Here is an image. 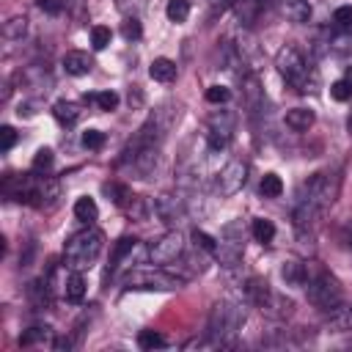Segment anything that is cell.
<instances>
[{
  "instance_id": "25",
  "label": "cell",
  "mask_w": 352,
  "mask_h": 352,
  "mask_svg": "<svg viewBox=\"0 0 352 352\" xmlns=\"http://www.w3.org/2000/svg\"><path fill=\"white\" fill-rule=\"evenodd\" d=\"M264 6H267V0H239V3H236V8H239V22H242V25H253L256 16L264 11Z\"/></svg>"
},
{
  "instance_id": "15",
  "label": "cell",
  "mask_w": 352,
  "mask_h": 352,
  "mask_svg": "<svg viewBox=\"0 0 352 352\" xmlns=\"http://www.w3.org/2000/svg\"><path fill=\"white\" fill-rule=\"evenodd\" d=\"M242 292H245V300L250 302V305H256V308H267L270 305V300H272V289H270V283L264 280V278H256V275H250L248 280H245V286H242Z\"/></svg>"
},
{
  "instance_id": "16",
  "label": "cell",
  "mask_w": 352,
  "mask_h": 352,
  "mask_svg": "<svg viewBox=\"0 0 352 352\" xmlns=\"http://www.w3.org/2000/svg\"><path fill=\"white\" fill-rule=\"evenodd\" d=\"M275 8L280 11V16H286L289 22H297V25H305L311 19L308 0H275Z\"/></svg>"
},
{
  "instance_id": "12",
  "label": "cell",
  "mask_w": 352,
  "mask_h": 352,
  "mask_svg": "<svg viewBox=\"0 0 352 352\" xmlns=\"http://www.w3.org/2000/svg\"><path fill=\"white\" fill-rule=\"evenodd\" d=\"M184 280L173 272H162V270H146V272H135L126 278V286H135V289H179Z\"/></svg>"
},
{
  "instance_id": "21",
  "label": "cell",
  "mask_w": 352,
  "mask_h": 352,
  "mask_svg": "<svg viewBox=\"0 0 352 352\" xmlns=\"http://www.w3.org/2000/svg\"><path fill=\"white\" fill-rule=\"evenodd\" d=\"M148 74L157 82H173L176 74H179V69H176V63L170 58H154L151 66H148Z\"/></svg>"
},
{
  "instance_id": "35",
  "label": "cell",
  "mask_w": 352,
  "mask_h": 352,
  "mask_svg": "<svg viewBox=\"0 0 352 352\" xmlns=\"http://www.w3.org/2000/svg\"><path fill=\"white\" fill-rule=\"evenodd\" d=\"M333 25L341 33H352V6H341L333 11Z\"/></svg>"
},
{
  "instance_id": "17",
  "label": "cell",
  "mask_w": 352,
  "mask_h": 352,
  "mask_svg": "<svg viewBox=\"0 0 352 352\" xmlns=\"http://www.w3.org/2000/svg\"><path fill=\"white\" fill-rule=\"evenodd\" d=\"M60 63H63V72L72 74V77H82V74H88L94 69V58L88 52H80V50L66 52Z\"/></svg>"
},
{
  "instance_id": "13",
  "label": "cell",
  "mask_w": 352,
  "mask_h": 352,
  "mask_svg": "<svg viewBox=\"0 0 352 352\" xmlns=\"http://www.w3.org/2000/svg\"><path fill=\"white\" fill-rule=\"evenodd\" d=\"M63 195V187L58 179H44V182H36L33 187V195H30V204L38 206V209H55L58 201Z\"/></svg>"
},
{
  "instance_id": "43",
  "label": "cell",
  "mask_w": 352,
  "mask_h": 352,
  "mask_svg": "<svg viewBox=\"0 0 352 352\" xmlns=\"http://www.w3.org/2000/svg\"><path fill=\"white\" fill-rule=\"evenodd\" d=\"M36 6L44 11V14H52V16H58L60 11H63V0H36Z\"/></svg>"
},
{
  "instance_id": "38",
  "label": "cell",
  "mask_w": 352,
  "mask_h": 352,
  "mask_svg": "<svg viewBox=\"0 0 352 352\" xmlns=\"http://www.w3.org/2000/svg\"><path fill=\"white\" fill-rule=\"evenodd\" d=\"M121 33H124V38H126V41H138V38H140V33H143V28H140L138 16H126V19L121 22Z\"/></svg>"
},
{
  "instance_id": "24",
  "label": "cell",
  "mask_w": 352,
  "mask_h": 352,
  "mask_svg": "<svg viewBox=\"0 0 352 352\" xmlns=\"http://www.w3.org/2000/svg\"><path fill=\"white\" fill-rule=\"evenodd\" d=\"M25 33H28V16L16 14V16H8L3 22V38L6 41H22Z\"/></svg>"
},
{
  "instance_id": "36",
  "label": "cell",
  "mask_w": 352,
  "mask_h": 352,
  "mask_svg": "<svg viewBox=\"0 0 352 352\" xmlns=\"http://www.w3.org/2000/svg\"><path fill=\"white\" fill-rule=\"evenodd\" d=\"M138 344H140V349H160V346H165V338L157 330H140Z\"/></svg>"
},
{
  "instance_id": "44",
  "label": "cell",
  "mask_w": 352,
  "mask_h": 352,
  "mask_svg": "<svg viewBox=\"0 0 352 352\" xmlns=\"http://www.w3.org/2000/svg\"><path fill=\"white\" fill-rule=\"evenodd\" d=\"M346 126H349V132H352V116H349V124H346Z\"/></svg>"
},
{
  "instance_id": "34",
  "label": "cell",
  "mask_w": 352,
  "mask_h": 352,
  "mask_svg": "<svg viewBox=\"0 0 352 352\" xmlns=\"http://www.w3.org/2000/svg\"><path fill=\"white\" fill-rule=\"evenodd\" d=\"M330 96H333L336 102H346V99H352V77H341V80H336V82L330 85Z\"/></svg>"
},
{
  "instance_id": "33",
  "label": "cell",
  "mask_w": 352,
  "mask_h": 352,
  "mask_svg": "<svg viewBox=\"0 0 352 352\" xmlns=\"http://www.w3.org/2000/svg\"><path fill=\"white\" fill-rule=\"evenodd\" d=\"M50 338H52V330L36 324V327H30V330L19 338V344H22V346H30V344H44V341H50Z\"/></svg>"
},
{
  "instance_id": "20",
  "label": "cell",
  "mask_w": 352,
  "mask_h": 352,
  "mask_svg": "<svg viewBox=\"0 0 352 352\" xmlns=\"http://www.w3.org/2000/svg\"><path fill=\"white\" fill-rule=\"evenodd\" d=\"M124 212H126L129 220H135V223H146V220L154 214V204H148V198H143V195H132L129 204L124 206Z\"/></svg>"
},
{
  "instance_id": "1",
  "label": "cell",
  "mask_w": 352,
  "mask_h": 352,
  "mask_svg": "<svg viewBox=\"0 0 352 352\" xmlns=\"http://www.w3.org/2000/svg\"><path fill=\"white\" fill-rule=\"evenodd\" d=\"M338 190H341V176L338 170H316L314 176H308L300 190H297V201H294V223L302 228V226H311L314 220H319L338 198Z\"/></svg>"
},
{
  "instance_id": "3",
  "label": "cell",
  "mask_w": 352,
  "mask_h": 352,
  "mask_svg": "<svg viewBox=\"0 0 352 352\" xmlns=\"http://www.w3.org/2000/svg\"><path fill=\"white\" fill-rule=\"evenodd\" d=\"M102 248H104V234L99 228H82L69 236V242L63 248V261L69 270L82 272L99 258Z\"/></svg>"
},
{
  "instance_id": "39",
  "label": "cell",
  "mask_w": 352,
  "mask_h": 352,
  "mask_svg": "<svg viewBox=\"0 0 352 352\" xmlns=\"http://www.w3.org/2000/svg\"><path fill=\"white\" fill-rule=\"evenodd\" d=\"M192 239H195V248H201V250H206V253H214L217 250V239L214 236H209L206 231H192Z\"/></svg>"
},
{
  "instance_id": "10",
  "label": "cell",
  "mask_w": 352,
  "mask_h": 352,
  "mask_svg": "<svg viewBox=\"0 0 352 352\" xmlns=\"http://www.w3.org/2000/svg\"><path fill=\"white\" fill-rule=\"evenodd\" d=\"M182 253H184V234L179 228H170L160 239H154V245L148 248V261L151 264H173Z\"/></svg>"
},
{
  "instance_id": "14",
  "label": "cell",
  "mask_w": 352,
  "mask_h": 352,
  "mask_svg": "<svg viewBox=\"0 0 352 352\" xmlns=\"http://www.w3.org/2000/svg\"><path fill=\"white\" fill-rule=\"evenodd\" d=\"M242 102H245V110L250 116L261 113V107H264V88H261L256 72H248L242 77Z\"/></svg>"
},
{
  "instance_id": "9",
  "label": "cell",
  "mask_w": 352,
  "mask_h": 352,
  "mask_svg": "<svg viewBox=\"0 0 352 352\" xmlns=\"http://www.w3.org/2000/svg\"><path fill=\"white\" fill-rule=\"evenodd\" d=\"M242 250H245V231L239 223H228L217 239V258L226 264V267H236L239 258H242Z\"/></svg>"
},
{
  "instance_id": "32",
  "label": "cell",
  "mask_w": 352,
  "mask_h": 352,
  "mask_svg": "<svg viewBox=\"0 0 352 352\" xmlns=\"http://www.w3.org/2000/svg\"><path fill=\"white\" fill-rule=\"evenodd\" d=\"M165 16H168L170 22H184V19L190 16V3H187V0H168Z\"/></svg>"
},
{
  "instance_id": "27",
  "label": "cell",
  "mask_w": 352,
  "mask_h": 352,
  "mask_svg": "<svg viewBox=\"0 0 352 352\" xmlns=\"http://www.w3.org/2000/svg\"><path fill=\"white\" fill-rule=\"evenodd\" d=\"M104 192H107L110 201H113L116 206H121V209H124V206L129 204V198H132V190H129L126 184H121V182H107V184H104Z\"/></svg>"
},
{
  "instance_id": "31",
  "label": "cell",
  "mask_w": 352,
  "mask_h": 352,
  "mask_svg": "<svg viewBox=\"0 0 352 352\" xmlns=\"http://www.w3.org/2000/svg\"><path fill=\"white\" fill-rule=\"evenodd\" d=\"M52 148H38L36 151V157H33V165H30V173L33 176H41V173H47L50 168H52Z\"/></svg>"
},
{
  "instance_id": "18",
  "label": "cell",
  "mask_w": 352,
  "mask_h": 352,
  "mask_svg": "<svg viewBox=\"0 0 352 352\" xmlns=\"http://www.w3.org/2000/svg\"><path fill=\"white\" fill-rule=\"evenodd\" d=\"M280 278L286 280V286H305V280H308V264L305 261H297V258H289L280 267Z\"/></svg>"
},
{
  "instance_id": "23",
  "label": "cell",
  "mask_w": 352,
  "mask_h": 352,
  "mask_svg": "<svg viewBox=\"0 0 352 352\" xmlns=\"http://www.w3.org/2000/svg\"><path fill=\"white\" fill-rule=\"evenodd\" d=\"M63 297L69 302H80L85 297V278H82V272L74 270L72 275H66V280H63Z\"/></svg>"
},
{
  "instance_id": "37",
  "label": "cell",
  "mask_w": 352,
  "mask_h": 352,
  "mask_svg": "<svg viewBox=\"0 0 352 352\" xmlns=\"http://www.w3.org/2000/svg\"><path fill=\"white\" fill-rule=\"evenodd\" d=\"M110 38H113L110 28H104V25H94L91 28V47L94 50H104L110 44Z\"/></svg>"
},
{
  "instance_id": "6",
  "label": "cell",
  "mask_w": 352,
  "mask_h": 352,
  "mask_svg": "<svg viewBox=\"0 0 352 352\" xmlns=\"http://www.w3.org/2000/svg\"><path fill=\"white\" fill-rule=\"evenodd\" d=\"M234 126H236V116L231 110H214L206 118V143L209 151H223L231 138H234Z\"/></svg>"
},
{
  "instance_id": "26",
  "label": "cell",
  "mask_w": 352,
  "mask_h": 352,
  "mask_svg": "<svg viewBox=\"0 0 352 352\" xmlns=\"http://www.w3.org/2000/svg\"><path fill=\"white\" fill-rule=\"evenodd\" d=\"M96 214H99V209H96V201H94V198L82 195V198L74 201V217H77V220H82V223H94Z\"/></svg>"
},
{
  "instance_id": "40",
  "label": "cell",
  "mask_w": 352,
  "mask_h": 352,
  "mask_svg": "<svg viewBox=\"0 0 352 352\" xmlns=\"http://www.w3.org/2000/svg\"><path fill=\"white\" fill-rule=\"evenodd\" d=\"M228 96H231V91L226 85H209L206 88V102H212V104H223V102H228Z\"/></svg>"
},
{
  "instance_id": "4",
  "label": "cell",
  "mask_w": 352,
  "mask_h": 352,
  "mask_svg": "<svg viewBox=\"0 0 352 352\" xmlns=\"http://www.w3.org/2000/svg\"><path fill=\"white\" fill-rule=\"evenodd\" d=\"M245 324V308L236 302H214L209 311V324H206V336L212 344H234V336L239 333V327Z\"/></svg>"
},
{
  "instance_id": "41",
  "label": "cell",
  "mask_w": 352,
  "mask_h": 352,
  "mask_svg": "<svg viewBox=\"0 0 352 352\" xmlns=\"http://www.w3.org/2000/svg\"><path fill=\"white\" fill-rule=\"evenodd\" d=\"M16 129L14 126H8V124H3L0 126V151H11L14 148V143H16Z\"/></svg>"
},
{
  "instance_id": "7",
  "label": "cell",
  "mask_w": 352,
  "mask_h": 352,
  "mask_svg": "<svg viewBox=\"0 0 352 352\" xmlns=\"http://www.w3.org/2000/svg\"><path fill=\"white\" fill-rule=\"evenodd\" d=\"M143 258H148V248H143L135 236H121V239L116 242V248H113L107 275H116V272L129 270V267H138Z\"/></svg>"
},
{
  "instance_id": "11",
  "label": "cell",
  "mask_w": 352,
  "mask_h": 352,
  "mask_svg": "<svg viewBox=\"0 0 352 352\" xmlns=\"http://www.w3.org/2000/svg\"><path fill=\"white\" fill-rule=\"evenodd\" d=\"M154 214H157L165 226L176 228V226L187 217V201H184L182 195L162 192V195H157V198H154Z\"/></svg>"
},
{
  "instance_id": "5",
  "label": "cell",
  "mask_w": 352,
  "mask_h": 352,
  "mask_svg": "<svg viewBox=\"0 0 352 352\" xmlns=\"http://www.w3.org/2000/svg\"><path fill=\"white\" fill-rule=\"evenodd\" d=\"M305 289H308V300H311L319 311L333 314V311L344 308V289H341V283H338L330 272H324V270H319V267H314V264H308Z\"/></svg>"
},
{
  "instance_id": "22",
  "label": "cell",
  "mask_w": 352,
  "mask_h": 352,
  "mask_svg": "<svg viewBox=\"0 0 352 352\" xmlns=\"http://www.w3.org/2000/svg\"><path fill=\"white\" fill-rule=\"evenodd\" d=\"M52 116H55L58 124L74 126V124L80 121V107H77L74 102H69V99H58V102L52 104Z\"/></svg>"
},
{
  "instance_id": "29",
  "label": "cell",
  "mask_w": 352,
  "mask_h": 352,
  "mask_svg": "<svg viewBox=\"0 0 352 352\" xmlns=\"http://www.w3.org/2000/svg\"><path fill=\"white\" fill-rule=\"evenodd\" d=\"M85 102H94L99 110H116L121 99L116 91H99V94H85Z\"/></svg>"
},
{
  "instance_id": "42",
  "label": "cell",
  "mask_w": 352,
  "mask_h": 352,
  "mask_svg": "<svg viewBox=\"0 0 352 352\" xmlns=\"http://www.w3.org/2000/svg\"><path fill=\"white\" fill-rule=\"evenodd\" d=\"M82 146L91 148V151L102 148V146H104V132H99V129H88V132H82Z\"/></svg>"
},
{
  "instance_id": "19",
  "label": "cell",
  "mask_w": 352,
  "mask_h": 352,
  "mask_svg": "<svg viewBox=\"0 0 352 352\" xmlns=\"http://www.w3.org/2000/svg\"><path fill=\"white\" fill-rule=\"evenodd\" d=\"M314 121H316V116L308 107H292V110H286V126L294 129V132H308L314 126Z\"/></svg>"
},
{
  "instance_id": "30",
  "label": "cell",
  "mask_w": 352,
  "mask_h": 352,
  "mask_svg": "<svg viewBox=\"0 0 352 352\" xmlns=\"http://www.w3.org/2000/svg\"><path fill=\"white\" fill-rule=\"evenodd\" d=\"M258 192H261L264 198H280V192H283L280 176H278V173H264V179H261V184H258Z\"/></svg>"
},
{
  "instance_id": "8",
  "label": "cell",
  "mask_w": 352,
  "mask_h": 352,
  "mask_svg": "<svg viewBox=\"0 0 352 352\" xmlns=\"http://www.w3.org/2000/svg\"><path fill=\"white\" fill-rule=\"evenodd\" d=\"M248 182V162L245 160H228L217 173H214V192L228 198V195H236Z\"/></svg>"
},
{
  "instance_id": "28",
  "label": "cell",
  "mask_w": 352,
  "mask_h": 352,
  "mask_svg": "<svg viewBox=\"0 0 352 352\" xmlns=\"http://www.w3.org/2000/svg\"><path fill=\"white\" fill-rule=\"evenodd\" d=\"M250 231H253V236H256L261 245H267V242L275 239V223L267 220V217H256L253 226H250Z\"/></svg>"
},
{
  "instance_id": "2",
  "label": "cell",
  "mask_w": 352,
  "mask_h": 352,
  "mask_svg": "<svg viewBox=\"0 0 352 352\" xmlns=\"http://www.w3.org/2000/svg\"><path fill=\"white\" fill-rule=\"evenodd\" d=\"M275 69H278V74H280L297 94H308V91H314V85H316V72L308 66L305 55H302L294 44H283V47L278 50V55H275Z\"/></svg>"
}]
</instances>
